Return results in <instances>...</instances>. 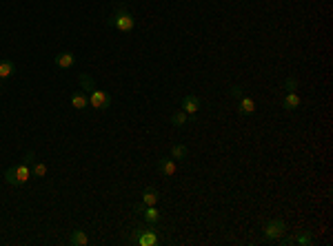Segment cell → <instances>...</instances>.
<instances>
[{"instance_id": "cell-22", "label": "cell", "mask_w": 333, "mask_h": 246, "mask_svg": "<svg viewBox=\"0 0 333 246\" xmlns=\"http://www.w3.org/2000/svg\"><path fill=\"white\" fill-rule=\"evenodd\" d=\"M229 96H231V98H242V96H245V93H242V87H240V84H233V87L229 89Z\"/></svg>"}, {"instance_id": "cell-2", "label": "cell", "mask_w": 333, "mask_h": 246, "mask_svg": "<svg viewBox=\"0 0 333 246\" xmlns=\"http://www.w3.org/2000/svg\"><path fill=\"white\" fill-rule=\"evenodd\" d=\"M109 25L116 27L120 34H131L133 27H136V20H133V16L127 9H118V11H113V16L109 18Z\"/></svg>"}, {"instance_id": "cell-14", "label": "cell", "mask_w": 333, "mask_h": 246, "mask_svg": "<svg viewBox=\"0 0 333 246\" xmlns=\"http://www.w3.org/2000/svg\"><path fill=\"white\" fill-rule=\"evenodd\" d=\"M238 111H240V116H251V113L255 111V102L251 100V98L242 96L240 98V105H238Z\"/></svg>"}, {"instance_id": "cell-21", "label": "cell", "mask_w": 333, "mask_h": 246, "mask_svg": "<svg viewBox=\"0 0 333 246\" xmlns=\"http://www.w3.org/2000/svg\"><path fill=\"white\" fill-rule=\"evenodd\" d=\"M284 89H287V93L289 91H296V89H298V80L296 78H287V80H284Z\"/></svg>"}, {"instance_id": "cell-17", "label": "cell", "mask_w": 333, "mask_h": 246, "mask_svg": "<svg viewBox=\"0 0 333 246\" xmlns=\"http://www.w3.org/2000/svg\"><path fill=\"white\" fill-rule=\"evenodd\" d=\"M78 80H80V87H83L87 93H91L93 89H96V82H93V78H91L89 73H80Z\"/></svg>"}, {"instance_id": "cell-4", "label": "cell", "mask_w": 333, "mask_h": 246, "mask_svg": "<svg viewBox=\"0 0 333 246\" xmlns=\"http://www.w3.org/2000/svg\"><path fill=\"white\" fill-rule=\"evenodd\" d=\"M89 107H93L96 111H107V109L111 107V96L96 87L91 93H89Z\"/></svg>"}, {"instance_id": "cell-10", "label": "cell", "mask_w": 333, "mask_h": 246, "mask_svg": "<svg viewBox=\"0 0 333 246\" xmlns=\"http://www.w3.org/2000/svg\"><path fill=\"white\" fill-rule=\"evenodd\" d=\"M76 64V56L71 51H63V54L56 56V67L58 69H71Z\"/></svg>"}, {"instance_id": "cell-6", "label": "cell", "mask_w": 333, "mask_h": 246, "mask_svg": "<svg viewBox=\"0 0 333 246\" xmlns=\"http://www.w3.org/2000/svg\"><path fill=\"white\" fill-rule=\"evenodd\" d=\"M136 211L142 213V220L147 224H158L160 222V211L156 206H142V204H136Z\"/></svg>"}, {"instance_id": "cell-13", "label": "cell", "mask_w": 333, "mask_h": 246, "mask_svg": "<svg viewBox=\"0 0 333 246\" xmlns=\"http://www.w3.org/2000/svg\"><path fill=\"white\" fill-rule=\"evenodd\" d=\"M69 242L74 244V246H87L89 244V238H87V233H84L83 229H74V231H71Z\"/></svg>"}, {"instance_id": "cell-5", "label": "cell", "mask_w": 333, "mask_h": 246, "mask_svg": "<svg viewBox=\"0 0 333 246\" xmlns=\"http://www.w3.org/2000/svg\"><path fill=\"white\" fill-rule=\"evenodd\" d=\"M284 233H287V224H284V220H271V222H266L264 229H262L264 240H269V242L282 238Z\"/></svg>"}, {"instance_id": "cell-16", "label": "cell", "mask_w": 333, "mask_h": 246, "mask_svg": "<svg viewBox=\"0 0 333 246\" xmlns=\"http://www.w3.org/2000/svg\"><path fill=\"white\" fill-rule=\"evenodd\" d=\"M13 71H16V64H13L11 60H0V80L9 78Z\"/></svg>"}, {"instance_id": "cell-12", "label": "cell", "mask_w": 333, "mask_h": 246, "mask_svg": "<svg viewBox=\"0 0 333 246\" xmlns=\"http://www.w3.org/2000/svg\"><path fill=\"white\" fill-rule=\"evenodd\" d=\"M158 200H160V195H158V191L156 188H145L142 191V206H156L158 204Z\"/></svg>"}, {"instance_id": "cell-18", "label": "cell", "mask_w": 333, "mask_h": 246, "mask_svg": "<svg viewBox=\"0 0 333 246\" xmlns=\"http://www.w3.org/2000/svg\"><path fill=\"white\" fill-rule=\"evenodd\" d=\"M293 244H300V246H311L313 244V238L309 231H300V233L293 238Z\"/></svg>"}, {"instance_id": "cell-8", "label": "cell", "mask_w": 333, "mask_h": 246, "mask_svg": "<svg viewBox=\"0 0 333 246\" xmlns=\"http://www.w3.org/2000/svg\"><path fill=\"white\" fill-rule=\"evenodd\" d=\"M71 107H76L78 111H84V109L89 107V96L83 89H76V91L71 93Z\"/></svg>"}, {"instance_id": "cell-1", "label": "cell", "mask_w": 333, "mask_h": 246, "mask_svg": "<svg viewBox=\"0 0 333 246\" xmlns=\"http://www.w3.org/2000/svg\"><path fill=\"white\" fill-rule=\"evenodd\" d=\"M33 158H36V155L29 151L20 164L7 169V171H4V182L11 184V186H22V184L29 182V178H31V167H29V164L33 162Z\"/></svg>"}, {"instance_id": "cell-19", "label": "cell", "mask_w": 333, "mask_h": 246, "mask_svg": "<svg viewBox=\"0 0 333 246\" xmlns=\"http://www.w3.org/2000/svg\"><path fill=\"white\" fill-rule=\"evenodd\" d=\"M171 158H173V160H184V158H187V146L173 144V146H171Z\"/></svg>"}, {"instance_id": "cell-11", "label": "cell", "mask_w": 333, "mask_h": 246, "mask_svg": "<svg viewBox=\"0 0 333 246\" xmlns=\"http://www.w3.org/2000/svg\"><path fill=\"white\" fill-rule=\"evenodd\" d=\"M300 105H302V98H300L296 91H289L287 96H284V100H282V107L287 109V111H296Z\"/></svg>"}, {"instance_id": "cell-3", "label": "cell", "mask_w": 333, "mask_h": 246, "mask_svg": "<svg viewBox=\"0 0 333 246\" xmlns=\"http://www.w3.org/2000/svg\"><path fill=\"white\" fill-rule=\"evenodd\" d=\"M133 240L140 246H158L160 244V235H158V231L154 229V224L138 226V229L133 231Z\"/></svg>"}, {"instance_id": "cell-23", "label": "cell", "mask_w": 333, "mask_h": 246, "mask_svg": "<svg viewBox=\"0 0 333 246\" xmlns=\"http://www.w3.org/2000/svg\"><path fill=\"white\" fill-rule=\"evenodd\" d=\"M0 89H2V87H0Z\"/></svg>"}, {"instance_id": "cell-7", "label": "cell", "mask_w": 333, "mask_h": 246, "mask_svg": "<svg viewBox=\"0 0 333 246\" xmlns=\"http://www.w3.org/2000/svg\"><path fill=\"white\" fill-rule=\"evenodd\" d=\"M158 171L163 173L165 178H173L175 171H178V164H175L173 158H160L158 160Z\"/></svg>"}, {"instance_id": "cell-15", "label": "cell", "mask_w": 333, "mask_h": 246, "mask_svg": "<svg viewBox=\"0 0 333 246\" xmlns=\"http://www.w3.org/2000/svg\"><path fill=\"white\" fill-rule=\"evenodd\" d=\"M187 122H189V113H184L182 109H178V111L171 113V124L173 126H180V129H182Z\"/></svg>"}, {"instance_id": "cell-9", "label": "cell", "mask_w": 333, "mask_h": 246, "mask_svg": "<svg viewBox=\"0 0 333 246\" xmlns=\"http://www.w3.org/2000/svg\"><path fill=\"white\" fill-rule=\"evenodd\" d=\"M182 111L189 116H196L200 111V98L198 96H184L182 98Z\"/></svg>"}, {"instance_id": "cell-20", "label": "cell", "mask_w": 333, "mask_h": 246, "mask_svg": "<svg viewBox=\"0 0 333 246\" xmlns=\"http://www.w3.org/2000/svg\"><path fill=\"white\" fill-rule=\"evenodd\" d=\"M31 176H36V178H45V176H47V164H42V162H33V167H31Z\"/></svg>"}]
</instances>
